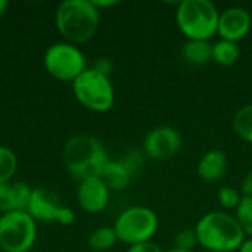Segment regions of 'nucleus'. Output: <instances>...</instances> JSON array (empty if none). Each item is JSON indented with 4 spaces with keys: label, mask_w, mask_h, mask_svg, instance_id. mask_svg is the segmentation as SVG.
Listing matches in <instances>:
<instances>
[{
    "label": "nucleus",
    "mask_w": 252,
    "mask_h": 252,
    "mask_svg": "<svg viewBox=\"0 0 252 252\" xmlns=\"http://www.w3.org/2000/svg\"><path fill=\"white\" fill-rule=\"evenodd\" d=\"M205 252H207V251H205Z\"/></svg>",
    "instance_id": "31"
},
{
    "label": "nucleus",
    "mask_w": 252,
    "mask_h": 252,
    "mask_svg": "<svg viewBox=\"0 0 252 252\" xmlns=\"http://www.w3.org/2000/svg\"><path fill=\"white\" fill-rule=\"evenodd\" d=\"M167 252H190V251H180V250H176V248H173V250H170V251Z\"/></svg>",
    "instance_id": "30"
},
{
    "label": "nucleus",
    "mask_w": 252,
    "mask_h": 252,
    "mask_svg": "<svg viewBox=\"0 0 252 252\" xmlns=\"http://www.w3.org/2000/svg\"><path fill=\"white\" fill-rule=\"evenodd\" d=\"M16 170H18L16 154L10 148L0 145V183L12 182V177L15 176Z\"/></svg>",
    "instance_id": "20"
},
{
    "label": "nucleus",
    "mask_w": 252,
    "mask_h": 252,
    "mask_svg": "<svg viewBox=\"0 0 252 252\" xmlns=\"http://www.w3.org/2000/svg\"><path fill=\"white\" fill-rule=\"evenodd\" d=\"M195 233L198 245L207 252L238 251L247 239L236 217L223 211H210L202 216L195 226Z\"/></svg>",
    "instance_id": "3"
},
{
    "label": "nucleus",
    "mask_w": 252,
    "mask_h": 252,
    "mask_svg": "<svg viewBox=\"0 0 252 252\" xmlns=\"http://www.w3.org/2000/svg\"><path fill=\"white\" fill-rule=\"evenodd\" d=\"M127 252H164L161 250V247L158 244H155L154 241H148V242H142V244H136V245H130Z\"/></svg>",
    "instance_id": "24"
},
{
    "label": "nucleus",
    "mask_w": 252,
    "mask_h": 252,
    "mask_svg": "<svg viewBox=\"0 0 252 252\" xmlns=\"http://www.w3.org/2000/svg\"><path fill=\"white\" fill-rule=\"evenodd\" d=\"M235 133L247 143L252 145V103L242 106L233 115L232 121Z\"/></svg>",
    "instance_id": "19"
},
{
    "label": "nucleus",
    "mask_w": 252,
    "mask_h": 252,
    "mask_svg": "<svg viewBox=\"0 0 252 252\" xmlns=\"http://www.w3.org/2000/svg\"><path fill=\"white\" fill-rule=\"evenodd\" d=\"M159 220L154 210L142 205H134L117 217L114 223V230L120 242L130 245L152 241L158 232Z\"/></svg>",
    "instance_id": "6"
},
{
    "label": "nucleus",
    "mask_w": 252,
    "mask_h": 252,
    "mask_svg": "<svg viewBox=\"0 0 252 252\" xmlns=\"http://www.w3.org/2000/svg\"><path fill=\"white\" fill-rule=\"evenodd\" d=\"M198 245V238L195 229H183L176 233L174 238V248L180 251L193 252V248Z\"/></svg>",
    "instance_id": "23"
},
{
    "label": "nucleus",
    "mask_w": 252,
    "mask_h": 252,
    "mask_svg": "<svg viewBox=\"0 0 252 252\" xmlns=\"http://www.w3.org/2000/svg\"><path fill=\"white\" fill-rule=\"evenodd\" d=\"M133 176V162L128 159H109L105 165L100 177L105 182V185L109 188V190H124Z\"/></svg>",
    "instance_id": "15"
},
{
    "label": "nucleus",
    "mask_w": 252,
    "mask_h": 252,
    "mask_svg": "<svg viewBox=\"0 0 252 252\" xmlns=\"http://www.w3.org/2000/svg\"><path fill=\"white\" fill-rule=\"evenodd\" d=\"M43 65L53 78L61 81H74L87 68L81 49L68 41L50 44L44 52Z\"/></svg>",
    "instance_id": "8"
},
{
    "label": "nucleus",
    "mask_w": 252,
    "mask_h": 252,
    "mask_svg": "<svg viewBox=\"0 0 252 252\" xmlns=\"http://www.w3.org/2000/svg\"><path fill=\"white\" fill-rule=\"evenodd\" d=\"M55 24L65 41L77 46L94 37L100 24V10L92 0H63L56 7Z\"/></svg>",
    "instance_id": "1"
},
{
    "label": "nucleus",
    "mask_w": 252,
    "mask_h": 252,
    "mask_svg": "<svg viewBox=\"0 0 252 252\" xmlns=\"http://www.w3.org/2000/svg\"><path fill=\"white\" fill-rule=\"evenodd\" d=\"M109 188L105 185L102 177H89L78 182L77 202L80 208L89 214L103 211L109 202Z\"/></svg>",
    "instance_id": "12"
},
{
    "label": "nucleus",
    "mask_w": 252,
    "mask_h": 252,
    "mask_svg": "<svg viewBox=\"0 0 252 252\" xmlns=\"http://www.w3.org/2000/svg\"><path fill=\"white\" fill-rule=\"evenodd\" d=\"M72 92L75 99L93 112H106L115 102V89L109 75L96 71L93 66L86 68L72 81Z\"/></svg>",
    "instance_id": "5"
},
{
    "label": "nucleus",
    "mask_w": 252,
    "mask_h": 252,
    "mask_svg": "<svg viewBox=\"0 0 252 252\" xmlns=\"http://www.w3.org/2000/svg\"><path fill=\"white\" fill-rule=\"evenodd\" d=\"M227 168H229V158L226 152L221 149H211L205 152L196 165L198 176L208 183L221 180L227 173Z\"/></svg>",
    "instance_id": "14"
},
{
    "label": "nucleus",
    "mask_w": 252,
    "mask_h": 252,
    "mask_svg": "<svg viewBox=\"0 0 252 252\" xmlns=\"http://www.w3.org/2000/svg\"><path fill=\"white\" fill-rule=\"evenodd\" d=\"M252 28V16L248 9L232 6L220 12L217 34L223 40L239 43L244 40Z\"/></svg>",
    "instance_id": "11"
},
{
    "label": "nucleus",
    "mask_w": 252,
    "mask_h": 252,
    "mask_svg": "<svg viewBox=\"0 0 252 252\" xmlns=\"http://www.w3.org/2000/svg\"><path fill=\"white\" fill-rule=\"evenodd\" d=\"M93 1V4L100 10L102 7H111V6H115V4H118V1L117 0H92Z\"/></svg>",
    "instance_id": "27"
},
{
    "label": "nucleus",
    "mask_w": 252,
    "mask_h": 252,
    "mask_svg": "<svg viewBox=\"0 0 252 252\" xmlns=\"http://www.w3.org/2000/svg\"><path fill=\"white\" fill-rule=\"evenodd\" d=\"M217 198H219V202L223 208L226 210H236L241 199H242V195L238 189L235 188H230V186H221L219 193H217Z\"/></svg>",
    "instance_id": "22"
},
{
    "label": "nucleus",
    "mask_w": 252,
    "mask_h": 252,
    "mask_svg": "<svg viewBox=\"0 0 252 252\" xmlns=\"http://www.w3.org/2000/svg\"><path fill=\"white\" fill-rule=\"evenodd\" d=\"M27 213L35 223H59L62 226H69L75 221L74 211L65 207L55 192L44 188H32Z\"/></svg>",
    "instance_id": "9"
},
{
    "label": "nucleus",
    "mask_w": 252,
    "mask_h": 252,
    "mask_svg": "<svg viewBox=\"0 0 252 252\" xmlns=\"http://www.w3.org/2000/svg\"><path fill=\"white\" fill-rule=\"evenodd\" d=\"M118 242L114 227H99L93 230L87 238V245L92 251L103 252L111 250Z\"/></svg>",
    "instance_id": "18"
},
{
    "label": "nucleus",
    "mask_w": 252,
    "mask_h": 252,
    "mask_svg": "<svg viewBox=\"0 0 252 252\" xmlns=\"http://www.w3.org/2000/svg\"><path fill=\"white\" fill-rule=\"evenodd\" d=\"M241 192H242V196H252V170L248 171V174L245 176L242 186H241Z\"/></svg>",
    "instance_id": "26"
},
{
    "label": "nucleus",
    "mask_w": 252,
    "mask_h": 252,
    "mask_svg": "<svg viewBox=\"0 0 252 252\" xmlns=\"http://www.w3.org/2000/svg\"><path fill=\"white\" fill-rule=\"evenodd\" d=\"M180 148L182 136L179 130L171 126H159L152 128L143 140V149L146 155L159 161L176 157Z\"/></svg>",
    "instance_id": "10"
},
{
    "label": "nucleus",
    "mask_w": 252,
    "mask_h": 252,
    "mask_svg": "<svg viewBox=\"0 0 252 252\" xmlns=\"http://www.w3.org/2000/svg\"><path fill=\"white\" fill-rule=\"evenodd\" d=\"M96 71H99V72H102V74H105V75H109V72H111V69H112V63L108 61V59H105V58H100L96 63H94V66H93Z\"/></svg>",
    "instance_id": "25"
},
{
    "label": "nucleus",
    "mask_w": 252,
    "mask_h": 252,
    "mask_svg": "<svg viewBox=\"0 0 252 252\" xmlns=\"http://www.w3.org/2000/svg\"><path fill=\"white\" fill-rule=\"evenodd\" d=\"M220 12L211 0H182L177 3L176 22L188 40L210 41L219 30Z\"/></svg>",
    "instance_id": "4"
},
{
    "label": "nucleus",
    "mask_w": 252,
    "mask_h": 252,
    "mask_svg": "<svg viewBox=\"0 0 252 252\" xmlns=\"http://www.w3.org/2000/svg\"><path fill=\"white\" fill-rule=\"evenodd\" d=\"M241 56V47L235 41L220 38L213 44V62L221 66H230L238 62Z\"/></svg>",
    "instance_id": "17"
},
{
    "label": "nucleus",
    "mask_w": 252,
    "mask_h": 252,
    "mask_svg": "<svg viewBox=\"0 0 252 252\" xmlns=\"http://www.w3.org/2000/svg\"><path fill=\"white\" fill-rule=\"evenodd\" d=\"M238 252H252V238H248L244 241V244L241 245V248Z\"/></svg>",
    "instance_id": "28"
},
{
    "label": "nucleus",
    "mask_w": 252,
    "mask_h": 252,
    "mask_svg": "<svg viewBox=\"0 0 252 252\" xmlns=\"http://www.w3.org/2000/svg\"><path fill=\"white\" fill-rule=\"evenodd\" d=\"M235 217L245 236L252 238V196H242L238 208L235 210Z\"/></svg>",
    "instance_id": "21"
},
{
    "label": "nucleus",
    "mask_w": 252,
    "mask_h": 252,
    "mask_svg": "<svg viewBox=\"0 0 252 252\" xmlns=\"http://www.w3.org/2000/svg\"><path fill=\"white\" fill-rule=\"evenodd\" d=\"M37 239V223L27 211L0 216V248L4 252H28Z\"/></svg>",
    "instance_id": "7"
},
{
    "label": "nucleus",
    "mask_w": 252,
    "mask_h": 252,
    "mask_svg": "<svg viewBox=\"0 0 252 252\" xmlns=\"http://www.w3.org/2000/svg\"><path fill=\"white\" fill-rule=\"evenodd\" d=\"M185 62L192 66H202L213 61V44L205 40H188L182 49Z\"/></svg>",
    "instance_id": "16"
},
{
    "label": "nucleus",
    "mask_w": 252,
    "mask_h": 252,
    "mask_svg": "<svg viewBox=\"0 0 252 252\" xmlns=\"http://www.w3.org/2000/svg\"><path fill=\"white\" fill-rule=\"evenodd\" d=\"M109 157L103 143L89 134H77L66 140L63 146V164L75 180L100 177Z\"/></svg>",
    "instance_id": "2"
},
{
    "label": "nucleus",
    "mask_w": 252,
    "mask_h": 252,
    "mask_svg": "<svg viewBox=\"0 0 252 252\" xmlns=\"http://www.w3.org/2000/svg\"><path fill=\"white\" fill-rule=\"evenodd\" d=\"M32 188L25 182L0 183V213L27 211Z\"/></svg>",
    "instance_id": "13"
},
{
    "label": "nucleus",
    "mask_w": 252,
    "mask_h": 252,
    "mask_svg": "<svg viewBox=\"0 0 252 252\" xmlns=\"http://www.w3.org/2000/svg\"><path fill=\"white\" fill-rule=\"evenodd\" d=\"M7 6H9V3L6 0H0V16L4 13V10L7 9Z\"/></svg>",
    "instance_id": "29"
}]
</instances>
